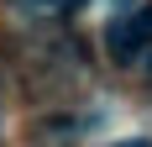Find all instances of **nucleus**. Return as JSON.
I'll use <instances>...</instances> for the list:
<instances>
[{
  "label": "nucleus",
  "mask_w": 152,
  "mask_h": 147,
  "mask_svg": "<svg viewBox=\"0 0 152 147\" xmlns=\"http://www.w3.org/2000/svg\"><path fill=\"white\" fill-rule=\"evenodd\" d=\"M105 47L115 53V63H152V5H142V11L131 16H115L105 26Z\"/></svg>",
  "instance_id": "f257e3e1"
},
{
  "label": "nucleus",
  "mask_w": 152,
  "mask_h": 147,
  "mask_svg": "<svg viewBox=\"0 0 152 147\" xmlns=\"http://www.w3.org/2000/svg\"><path fill=\"white\" fill-rule=\"evenodd\" d=\"M110 147H152V137H126V142H110Z\"/></svg>",
  "instance_id": "7ed1b4c3"
},
{
  "label": "nucleus",
  "mask_w": 152,
  "mask_h": 147,
  "mask_svg": "<svg viewBox=\"0 0 152 147\" xmlns=\"http://www.w3.org/2000/svg\"><path fill=\"white\" fill-rule=\"evenodd\" d=\"M42 5H53V11H79V5H89V0H42Z\"/></svg>",
  "instance_id": "f03ea898"
}]
</instances>
